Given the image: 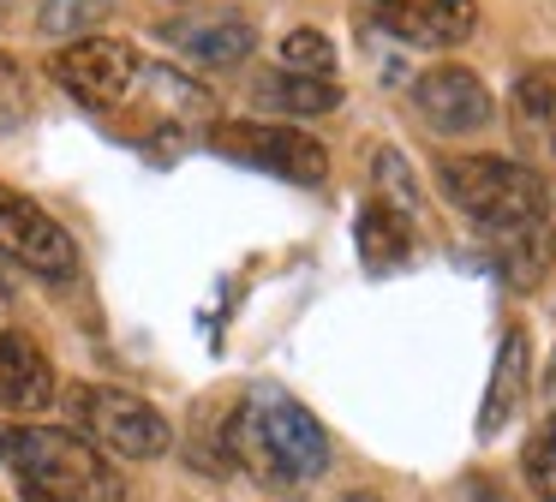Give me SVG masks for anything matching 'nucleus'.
<instances>
[{
    "label": "nucleus",
    "instance_id": "obj_1",
    "mask_svg": "<svg viewBox=\"0 0 556 502\" xmlns=\"http://www.w3.org/2000/svg\"><path fill=\"white\" fill-rule=\"evenodd\" d=\"M228 461L269 490H300L329 473V430L281 382H252L228 418Z\"/></svg>",
    "mask_w": 556,
    "mask_h": 502
},
{
    "label": "nucleus",
    "instance_id": "obj_2",
    "mask_svg": "<svg viewBox=\"0 0 556 502\" xmlns=\"http://www.w3.org/2000/svg\"><path fill=\"white\" fill-rule=\"evenodd\" d=\"M7 461L18 490H37L49 502H126V478L109 454L61 425H18L7 437Z\"/></svg>",
    "mask_w": 556,
    "mask_h": 502
},
{
    "label": "nucleus",
    "instance_id": "obj_3",
    "mask_svg": "<svg viewBox=\"0 0 556 502\" xmlns=\"http://www.w3.org/2000/svg\"><path fill=\"white\" fill-rule=\"evenodd\" d=\"M437 186L455 203L460 215L484 227V234H503L520 222H544L551 215V186L544 174H532L527 162H508V155H443L437 162Z\"/></svg>",
    "mask_w": 556,
    "mask_h": 502
},
{
    "label": "nucleus",
    "instance_id": "obj_4",
    "mask_svg": "<svg viewBox=\"0 0 556 502\" xmlns=\"http://www.w3.org/2000/svg\"><path fill=\"white\" fill-rule=\"evenodd\" d=\"M73 437H85L90 449L121 454V461H162L174 449V425L162 406H150L144 394L114 389V382H73L61 394Z\"/></svg>",
    "mask_w": 556,
    "mask_h": 502
},
{
    "label": "nucleus",
    "instance_id": "obj_5",
    "mask_svg": "<svg viewBox=\"0 0 556 502\" xmlns=\"http://www.w3.org/2000/svg\"><path fill=\"white\" fill-rule=\"evenodd\" d=\"M144 66L150 60L138 54V42H121V36H78L49 54V78L97 114H126L144 84Z\"/></svg>",
    "mask_w": 556,
    "mask_h": 502
},
{
    "label": "nucleus",
    "instance_id": "obj_6",
    "mask_svg": "<svg viewBox=\"0 0 556 502\" xmlns=\"http://www.w3.org/2000/svg\"><path fill=\"white\" fill-rule=\"evenodd\" d=\"M210 138H216L222 155L264 167V174L288 179V186H324L329 179V150L300 126H276V120H222Z\"/></svg>",
    "mask_w": 556,
    "mask_h": 502
},
{
    "label": "nucleus",
    "instance_id": "obj_7",
    "mask_svg": "<svg viewBox=\"0 0 556 502\" xmlns=\"http://www.w3.org/2000/svg\"><path fill=\"white\" fill-rule=\"evenodd\" d=\"M0 258H13L18 269L42 275V281H73L78 275V246L42 203L18 198L0 186Z\"/></svg>",
    "mask_w": 556,
    "mask_h": 502
},
{
    "label": "nucleus",
    "instance_id": "obj_8",
    "mask_svg": "<svg viewBox=\"0 0 556 502\" xmlns=\"http://www.w3.org/2000/svg\"><path fill=\"white\" fill-rule=\"evenodd\" d=\"M156 42H168L174 54L192 60V66L228 72L257 48V24H252V12H240V7H186V12H174V18L156 24Z\"/></svg>",
    "mask_w": 556,
    "mask_h": 502
},
{
    "label": "nucleus",
    "instance_id": "obj_9",
    "mask_svg": "<svg viewBox=\"0 0 556 502\" xmlns=\"http://www.w3.org/2000/svg\"><path fill=\"white\" fill-rule=\"evenodd\" d=\"M413 108H419L437 131H448V138H467V131L491 126V90H484V78L472 66H460V60L425 66L419 78H413Z\"/></svg>",
    "mask_w": 556,
    "mask_h": 502
},
{
    "label": "nucleus",
    "instance_id": "obj_10",
    "mask_svg": "<svg viewBox=\"0 0 556 502\" xmlns=\"http://www.w3.org/2000/svg\"><path fill=\"white\" fill-rule=\"evenodd\" d=\"M371 18L407 48H460L479 30V0H371Z\"/></svg>",
    "mask_w": 556,
    "mask_h": 502
},
{
    "label": "nucleus",
    "instance_id": "obj_11",
    "mask_svg": "<svg viewBox=\"0 0 556 502\" xmlns=\"http://www.w3.org/2000/svg\"><path fill=\"white\" fill-rule=\"evenodd\" d=\"M527 389H532V341L520 323H508V335L496 341V365H491V382H484V406H479V442H496L508 425L520 418L527 406Z\"/></svg>",
    "mask_w": 556,
    "mask_h": 502
},
{
    "label": "nucleus",
    "instance_id": "obj_12",
    "mask_svg": "<svg viewBox=\"0 0 556 502\" xmlns=\"http://www.w3.org/2000/svg\"><path fill=\"white\" fill-rule=\"evenodd\" d=\"M61 401V377H54V359L42 353L30 335L0 329V406L7 413H42V406Z\"/></svg>",
    "mask_w": 556,
    "mask_h": 502
},
{
    "label": "nucleus",
    "instance_id": "obj_13",
    "mask_svg": "<svg viewBox=\"0 0 556 502\" xmlns=\"http://www.w3.org/2000/svg\"><path fill=\"white\" fill-rule=\"evenodd\" d=\"M496 246V269H503L508 287H520V293H532V287L551 275L556 263V227L551 215L544 222H520V227H503V234H484Z\"/></svg>",
    "mask_w": 556,
    "mask_h": 502
},
{
    "label": "nucleus",
    "instance_id": "obj_14",
    "mask_svg": "<svg viewBox=\"0 0 556 502\" xmlns=\"http://www.w3.org/2000/svg\"><path fill=\"white\" fill-rule=\"evenodd\" d=\"M257 108H269V114H293V120H312V114H329V108H341V84L336 78H300V72H264V78L252 84Z\"/></svg>",
    "mask_w": 556,
    "mask_h": 502
},
{
    "label": "nucleus",
    "instance_id": "obj_15",
    "mask_svg": "<svg viewBox=\"0 0 556 502\" xmlns=\"http://www.w3.org/2000/svg\"><path fill=\"white\" fill-rule=\"evenodd\" d=\"M407 251H413V222H407V215H395L389 203L371 198L359 210V258L371 263V269H395Z\"/></svg>",
    "mask_w": 556,
    "mask_h": 502
},
{
    "label": "nucleus",
    "instance_id": "obj_16",
    "mask_svg": "<svg viewBox=\"0 0 556 502\" xmlns=\"http://www.w3.org/2000/svg\"><path fill=\"white\" fill-rule=\"evenodd\" d=\"M515 114L527 120L539 138L556 143V60H539L515 78Z\"/></svg>",
    "mask_w": 556,
    "mask_h": 502
},
{
    "label": "nucleus",
    "instance_id": "obj_17",
    "mask_svg": "<svg viewBox=\"0 0 556 502\" xmlns=\"http://www.w3.org/2000/svg\"><path fill=\"white\" fill-rule=\"evenodd\" d=\"M520 478H527V490L539 502H556V406L520 442Z\"/></svg>",
    "mask_w": 556,
    "mask_h": 502
},
{
    "label": "nucleus",
    "instance_id": "obj_18",
    "mask_svg": "<svg viewBox=\"0 0 556 502\" xmlns=\"http://www.w3.org/2000/svg\"><path fill=\"white\" fill-rule=\"evenodd\" d=\"M114 12V0H42L37 7V30L78 42V36H97V24Z\"/></svg>",
    "mask_w": 556,
    "mask_h": 502
},
{
    "label": "nucleus",
    "instance_id": "obj_19",
    "mask_svg": "<svg viewBox=\"0 0 556 502\" xmlns=\"http://www.w3.org/2000/svg\"><path fill=\"white\" fill-rule=\"evenodd\" d=\"M281 72H300V78H336V42L312 24L281 36Z\"/></svg>",
    "mask_w": 556,
    "mask_h": 502
},
{
    "label": "nucleus",
    "instance_id": "obj_20",
    "mask_svg": "<svg viewBox=\"0 0 556 502\" xmlns=\"http://www.w3.org/2000/svg\"><path fill=\"white\" fill-rule=\"evenodd\" d=\"M377 203H389L395 215H419V179H413V167H407V155L389 143V150H377Z\"/></svg>",
    "mask_w": 556,
    "mask_h": 502
},
{
    "label": "nucleus",
    "instance_id": "obj_21",
    "mask_svg": "<svg viewBox=\"0 0 556 502\" xmlns=\"http://www.w3.org/2000/svg\"><path fill=\"white\" fill-rule=\"evenodd\" d=\"M30 78H25V66H18L13 54H7V48H0V138H7V131H18L30 120Z\"/></svg>",
    "mask_w": 556,
    "mask_h": 502
},
{
    "label": "nucleus",
    "instance_id": "obj_22",
    "mask_svg": "<svg viewBox=\"0 0 556 502\" xmlns=\"http://www.w3.org/2000/svg\"><path fill=\"white\" fill-rule=\"evenodd\" d=\"M341 502H383V497H377V490H348Z\"/></svg>",
    "mask_w": 556,
    "mask_h": 502
},
{
    "label": "nucleus",
    "instance_id": "obj_23",
    "mask_svg": "<svg viewBox=\"0 0 556 502\" xmlns=\"http://www.w3.org/2000/svg\"><path fill=\"white\" fill-rule=\"evenodd\" d=\"M0 461H7V430H0Z\"/></svg>",
    "mask_w": 556,
    "mask_h": 502
},
{
    "label": "nucleus",
    "instance_id": "obj_24",
    "mask_svg": "<svg viewBox=\"0 0 556 502\" xmlns=\"http://www.w3.org/2000/svg\"><path fill=\"white\" fill-rule=\"evenodd\" d=\"M551 389H556V365H551Z\"/></svg>",
    "mask_w": 556,
    "mask_h": 502
}]
</instances>
